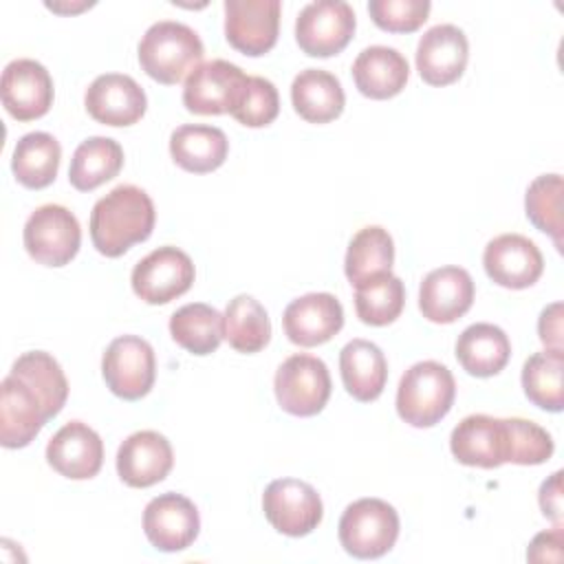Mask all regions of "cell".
<instances>
[{
    "label": "cell",
    "mask_w": 564,
    "mask_h": 564,
    "mask_svg": "<svg viewBox=\"0 0 564 564\" xmlns=\"http://www.w3.org/2000/svg\"><path fill=\"white\" fill-rule=\"evenodd\" d=\"M154 203L137 185H117L90 212V240L106 258L123 256L132 245L150 238Z\"/></svg>",
    "instance_id": "obj_1"
},
{
    "label": "cell",
    "mask_w": 564,
    "mask_h": 564,
    "mask_svg": "<svg viewBox=\"0 0 564 564\" xmlns=\"http://www.w3.org/2000/svg\"><path fill=\"white\" fill-rule=\"evenodd\" d=\"M203 42L198 33L174 20L154 22L139 42V64L148 77L159 84L174 86L185 79L203 59Z\"/></svg>",
    "instance_id": "obj_2"
},
{
    "label": "cell",
    "mask_w": 564,
    "mask_h": 564,
    "mask_svg": "<svg viewBox=\"0 0 564 564\" xmlns=\"http://www.w3.org/2000/svg\"><path fill=\"white\" fill-rule=\"evenodd\" d=\"M456 397V381L447 366L419 361L410 366L397 388V412L412 427H432L449 410Z\"/></svg>",
    "instance_id": "obj_3"
},
{
    "label": "cell",
    "mask_w": 564,
    "mask_h": 564,
    "mask_svg": "<svg viewBox=\"0 0 564 564\" xmlns=\"http://www.w3.org/2000/svg\"><path fill=\"white\" fill-rule=\"evenodd\" d=\"M339 542L357 560L386 555L399 538V513L381 498H359L339 518Z\"/></svg>",
    "instance_id": "obj_4"
},
{
    "label": "cell",
    "mask_w": 564,
    "mask_h": 564,
    "mask_svg": "<svg viewBox=\"0 0 564 564\" xmlns=\"http://www.w3.org/2000/svg\"><path fill=\"white\" fill-rule=\"evenodd\" d=\"M330 372L326 364L313 355L297 352L286 357L273 379L280 408L293 416H315L330 397Z\"/></svg>",
    "instance_id": "obj_5"
},
{
    "label": "cell",
    "mask_w": 564,
    "mask_h": 564,
    "mask_svg": "<svg viewBox=\"0 0 564 564\" xmlns=\"http://www.w3.org/2000/svg\"><path fill=\"white\" fill-rule=\"evenodd\" d=\"M22 240L35 262L64 267L77 256L82 245L79 220L64 205H42L26 218Z\"/></svg>",
    "instance_id": "obj_6"
},
{
    "label": "cell",
    "mask_w": 564,
    "mask_h": 564,
    "mask_svg": "<svg viewBox=\"0 0 564 564\" xmlns=\"http://www.w3.org/2000/svg\"><path fill=\"white\" fill-rule=\"evenodd\" d=\"M249 77L227 59L203 62L185 79L183 104L194 115H231L245 95Z\"/></svg>",
    "instance_id": "obj_7"
},
{
    "label": "cell",
    "mask_w": 564,
    "mask_h": 564,
    "mask_svg": "<svg viewBox=\"0 0 564 564\" xmlns=\"http://www.w3.org/2000/svg\"><path fill=\"white\" fill-rule=\"evenodd\" d=\"M101 375L115 397L126 401L145 397L156 377L152 346L139 335H121L112 339L101 359Z\"/></svg>",
    "instance_id": "obj_8"
},
{
    "label": "cell",
    "mask_w": 564,
    "mask_h": 564,
    "mask_svg": "<svg viewBox=\"0 0 564 564\" xmlns=\"http://www.w3.org/2000/svg\"><path fill=\"white\" fill-rule=\"evenodd\" d=\"M355 11L344 0L308 2L295 20L297 46L311 57L341 53L355 35Z\"/></svg>",
    "instance_id": "obj_9"
},
{
    "label": "cell",
    "mask_w": 564,
    "mask_h": 564,
    "mask_svg": "<svg viewBox=\"0 0 564 564\" xmlns=\"http://www.w3.org/2000/svg\"><path fill=\"white\" fill-rule=\"evenodd\" d=\"M262 511L269 524L291 538L308 535L322 522L324 507L313 485L297 478H278L262 494Z\"/></svg>",
    "instance_id": "obj_10"
},
{
    "label": "cell",
    "mask_w": 564,
    "mask_h": 564,
    "mask_svg": "<svg viewBox=\"0 0 564 564\" xmlns=\"http://www.w3.org/2000/svg\"><path fill=\"white\" fill-rule=\"evenodd\" d=\"M194 275L192 258L178 247L165 245L134 264L130 282L132 291L143 302L167 304L189 291Z\"/></svg>",
    "instance_id": "obj_11"
},
{
    "label": "cell",
    "mask_w": 564,
    "mask_h": 564,
    "mask_svg": "<svg viewBox=\"0 0 564 564\" xmlns=\"http://www.w3.org/2000/svg\"><path fill=\"white\" fill-rule=\"evenodd\" d=\"M454 458L469 467L494 469L511 460V430L509 419L489 414L465 416L449 436Z\"/></svg>",
    "instance_id": "obj_12"
},
{
    "label": "cell",
    "mask_w": 564,
    "mask_h": 564,
    "mask_svg": "<svg viewBox=\"0 0 564 564\" xmlns=\"http://www.w3.org/2000/svg\"><path fill=\"white\" fill-rule=\"evenodd\" d=\"M280 0H225V37L249 55L269 53L278 42Z\"/></svg>",
    "instance_id": "obj_13"
},
{
    "label": "cell",
    "mask_w": 564,
    "mask_h": 564,
    "mask_svg": "<svg viewBox=\"0 0 564 564\" xmlns=\"http://www.w3.org/2000/svg\"><path fill=\"white\" fill-rule=\"evenodd\" d=\"M200 529L196 505L174 491L161 494L145 505L143 531L150 544L165 553L187 549Z\"/></svg>",
    "instance_id": "obj_14"
},
{
    "label": "cell",
    "mask_w": 564,
    "mask_h": 564,
    "mask_svg": "<svg viewBox=\"0 0 564 564\" xmlns=\"http://www.w3.org/2000/svg\"><path fill=\"white\" fill-rule=\"evenodd\" d=\"M0 95L13 119L33 121L44 117L53 104V79L40 62L20 57L4 66Z\"/></svg>",
    "instance_id": "obj_15"
},
{
    "label": "cell",
    "mask_w": 564,
    "mask_h": 564,
    "mask_svg": "<svg viewBox=\"0 0 564 564\" xmlns=\"http://www.w3.org/2000/svg\"><path fill=\"white\" fill-rule=\"evenodd\" d=\"M487 275L505 289H527L544 271V258L533 240L522 234H502L487 242L482 253Z\"/></svg>",
    "instance_id": "obj_16"
},
{
    "label": "cell",
    "mask_w": 564,
    "mask_h": 564,
    "mask_svg": "<svg viewBox=\"0 0 564 564\" xmlns=\"http://www.w3.org/2000/svg\"><path fill=\"white\" fill-rule=\"evenodd\" d=\"M84 104L88 115L104 126H132L148 108L143 88L123 73H106L93 79L86 88Z\"/></svg>",
    "instance_id": "obj_17"
},
{
    "label": "cell",
    "mask_w": 564,
    "mask_h": 564,
    "mask_svg": "<svg viewBox=\"0 0 564 564\" xmlns=\"http://www.w3.org/2000/svg\"><path fill=\"white\" fill-rule=\"evenodd\" d=\"M469 59L467 35L454 24L427 29L416 46V70L430 86L454 84Z\"/></svg>",
    "instance_id": "obj_18"
},
{
    "label": "cell",
    "mask_w": 564,
    "mask_h": 564,
    "mask_svg": "<svg viewBox=\"0 0 564 564\" xmlns=\"http://www.w3.org/2000/svg\"><path fill=\"white\" fill-rule=\"evenodd\" d=\"M289 341L311 348L333 339L344 326V308L333 293H306L295 297L282 315Z\"/></svg>",
    "instance_id": "obj_19"
},
{
    "label": "cell",
    "mask_w": 564,
    "mask_h": 564,
    "mask_svg": "<svg viewBox=\"0 0 564 564\" xmlns=\"http://www.w3.org/2000/svg\"><path fill=\"white\" fill-rule=\"evenodd\" d=\"M174 465L170 441L154 432L141 430L130 434L117 452V474L128 487L145 489L161 482Z\"/></svg>",
    "instance_id": "obj_20"
},
{
    "label": "cell",
    "mask_w": 564,
    "mask_h": 564,
    "mask_svg": "<svg viewBox=\"0 0 564 564\" xmlns=\"http://www.w3.org/2000/svg\"><path fill=\"white\" fill-rule=\"evenodd\" d=\"M46 460L64 478L86 480L101 469L104 443L93 427L82 421H70L48 441Z\"/></svg>",
    "instance_id": "obj_21"
},
{
    "label": "cell",
    "mask_w": 564,
    "mask_h": 564,
    "mask_svg": "<svg viewBox=\"0 0 564 564\" xmlns=\"http://www.w3.org/2000/svg\"><path fill=\"white\" fill-rule=\"evenodd\" d=\"M474 293V280L463 267H441L423 278L419 308L434 324H452L471 308Z\"/></svg>",
    "instance_id": "obj_22"
},
{
    "label": "cell",
    "mask_w": 564,
    "mask_h": 564,
    "mask_svg": "<svg viewBox=\"0 0 564 564\" xmlns=\"http://www.w3.org/2000/svg\"><path fill=\"white\" fill-rule=\"evenodd\" d=\"M48 421L40 397L18 377L2 379L0 443L7 449L26 447Z\"/></svg>",
    "instance_id": "obj_23"
},
{
    "label": "cell",
    "mask_w": 564,
    "mask_h": 564,
    "mask_svg": "<svg viewBox=\"0 0 564 564\" xmlns=\"http://www.w3.org/2000/svg\"><path fill=\"white\" fill-rule=\"evenodd\" d=\"M410 77L408 59L392 46H368L352 62L357 90L370 99H390L405 88Z\"/></svg>",
    "instance_id": "obj_24"
},
{
    "label": "cell",
    "mask_w": 564,
    "mask_h": 564,
    "mask_svg": "<svg viewBox=\"0 0 564 564\" xmlns=\"http://www.w3.org/2000/svg\"><path fill=\"white\" fill-rule=\"evenodd\" d=\"M339 372L346 392L361 403H370L386 388L388 361L377 344L352 339L339 352Z\"/></svg>",
    "instance_id": "obj_25"
},
{
    "label": "cell",
    "mask_w": 564,
    "mask_h": 564,
    "mask_svg": "<svg viewBox=\"0 0 564 564\" xmlns=\"http://www.w3.org/2000/svg\"><path fill=\"white\" fill-rule=\"evenodd\" d=\"M229 152L227 134L216 126L185 123L170 137V154L178 167L192 174L218 170Z\"/></svg>",
    "instance_id": "obj_26"
},
{
    "label": "cell",
    "mask_w": 564,
    "mask_h": 564,
    "mask_svg": "<svg viewBox=\"0 0 564 564\" xmlns=\"http://www.w3.org/2000/svg\"><path fill=\"white\" fill-rule=\"evenodd\" d=\"M295 112L308 123H328L344 110V88L339 79L324 68L300 70L291 84Z\"/></svg>",
    "instance_id": "obj_27"
},
{
    "label": "cell",
    "mask_w": 564,
    "mask_h": 564,
    "mask_svg": "<svg viewBox=\"0 0 564 564\" xmlns=\"http://www.w3.org/2000/svg\"><path fill=\"white\" fill-rule=\"evenodd\" d=\"M511 357V344L500 326L478 322L467 326L456 339V359L474 377L498 375Z\"/></svg>",
    "instance_id": "obj_28"
},
{
    "label": "cell",
    "mask_w": 564,
    "mask_h": 564,
    "mask_svg": "<svg viewBox=\"0 0 564 564\" xmlns=\"http://www.w3.org/2000/svg\"><path fill=\"white\" fill-rule=\"evenodd\" d=\"M123 167V148L110 137H88L77 145L68 167V181L79 192H93L115 178Z\"/></svg>",
    "instance_id": "obj_29"
},
{
    "label": "cell",
    "mask_w": 564,
    "mask_h": 564,
    "mask_svg": "<svg viewBox=\"0 0 564 564\" xmlns=\"http://www.w3.org/2000/svg\"><path fill=\"white\" fill-rule=\"evenodd\" d=\"M62 148L48 132H29L18 139L11 156V170L29 189L48 187L59 170Z\"/></svg>",
    "instance_id": "obj_30"
},
{
    "label": "cell",
    "mask_w": 564,
    "mask_h": 564,
    "mask_svg": "<svg viewBox=\"0 0 564 564\" xmlns=\"http://www.w3.org/2000/svg\"><path fill=\"white\" fill-rule=\"evenodd\" d=\"M392 262H394L392 236L379 225H368L352 236L346 251L344 271L350 284L359 286L368 280L390 273Z\"/></svg>",
    "instance_id": "obj_31"
},
{
    "label": "cell",
    "mask_w": 564,
    "mask_h": 564,
    "mask_svg": "<svg viewBox=\"0 0 564 564\" xmlns=\"http://www.w3.org/2000/svg\"><path fill=\"white\" fill-rule=\"evenodd\" d=\"M9 375L22 379L40 397L48 419L59 414L68 397V381L53 355L44 350H29L13 361Z\"/></svg>",
    "instance_id": "obj_32"
},
{
    "label": "cell",
    "mask_w": 564,
    "mask_h": 564,
    "mask_svg": "<svg viewBox=\"0 0 564 564\" xmlns=\"http://www.w3.org/2000/svg\"><path fill=\"white\" fill-rule=\"evenodd\" d=\"M223 339L238 352H260L271 339V322L264 306L251 295L229 300L223 315Z\"/></svg>",
    "instance_id": "obj_33"
},
{
    "label": "cell",
    "mask_w": 564,
    "mask_h": 564,
    "mask_svg": "<svg viewBox=\"0 0 564 564\" xmlns=\"http://www.w3.org/2000/svg\"><path fill=\"white\" fill-rule=\"evenodd\" d=\"M172 339L192 355H209L223 341V315L203 302L181 306L170 317Z\"/></svg>",
    "instance_id": "obj_34"
},
{
    "label": "cell",
    "mask_w": 564,
    "mask_h": 564,
    "mask_svg": "<svg viewBox=\"0 0 564 564\" xmlns=\"http://www.w3.org/2000/svg\"><path fill=\"white\" fill-rule=\"evenodd\" d=\"M562 372H564L562 350L546 348L542 352L531 355L522 366V388L527 399L546 412H562L564 408Z\"/></svg>",
    "instance_id": "obj_35"
},
{
    "label": "cell",
    "mask_w": 564,
    "mask_h": 564,
    "mask_svg": "<svg viewBox=\"0 0 564 564\" xmlns=\"http://www.w3.org/2000/svg\"><path fill=\"white\" fill-rule=\"evenodd\" d=\"M405 304V286L401 278L386 273L355 286L357 317L368 326L392 324Z\"/></svg>",
    "instance_id": "obj_36"
},
{
    "label": "cell",
    "mask_w": 564,
    "mask_h": 564,
    "mask_svg": "<svg viewBox=\"0 0 564 564\" xmlns=\"http://www.w3.org/2000/svg\"><path fill=\"white\" fill-rule=\"evenodd\" d=\"M562 176L560 174H542L538 176L524 196L527 218L535 225V229L549 234L557 249H562Z\"/></svg>",
    "instance_id": "obj_37"
},
{
    "label": "cell",
    "mask_w": 564,
    "mask_h": 564,
    "mask_svg": "<svg viewBox=\"0 0 564 564\" xmlns=\"http://www.w3.org/2000/svg\"><path fill=\"white\" fill-rule=\"evenodd\" d=\"M427 0H370L368 13L372 22L388 33H412L430 15Z\"/></svg>",
    "instance_id": "obj_38"
},
{
    "label": "cell",
    "mask_w": 564,
    "mask_h": 564,
    "mask_svg": "<svg viewBox=\"0 0 564 564\" xmlns=\"http://www.w3.org/2000/svg\"><path fill=\"white\" fill-rule=\"evenodd\" d=\"M278 112L280 97L273 82L264 77H249L245 95L231 117L247 128H262L269 126L278 117Z\"/></svg>",
    "instance_id": "obj_39"
},
{
    "label": "cell",
    "mask_w": 564,
    "mask_h": 564,
    "mask_svg": "<svg viewBox=\"0 0 564 564\" xmlns=\"http://www.w3.org/2000/svg\"><path fill=\"white\" fill-rule=\"evenodd\" d=\"M511 460L516 465H542L553 456V438L538 423L520 416L509 419Z\"/></svg>",
    "instance_id": "obj_40"
},
{
    "label": "cell",
    "mask_w": 564,
    "mask_h": 564,
    "mask_svg": "<svg viewBox=\"0 0 564 564\" xmlns=\"http://www.w3.org/2000/svg\"><path fill=\"white\" fill-rule=\"evenodd\" d=\"M562 544H564V531H562V527L555 524L553 531H544L533 538V542L529 544L527 557L531 562H560Z\"/></svg>",
    "instance_id": "obj_41"
},
{
    "label": "cell",
    "mask_w": 564,
    "mask_h": 564,
    "mask_svg": "<svg viewBox=\"0 0 564 564\" xmlns=\"http://www.w3.org/2000/svg\"><path fill=\"white\" fill-rule=\"evenodd\" d=\"M540 341L551 350H562V302H553L538 319Z\"/></svg>",
    "instance_id": "obj_42"
},
{
    "label": "cell",
    "mask_w": 564,
    "mask_h": 564,
    "mask_svg": "<svg viewBox=\"0 0 564 564\" xmlns=\"http://www.w3.org/2000/svg\"><path fill=\"white\" fill-rule=\"evenodd\" d=\"M540 509L542 513L562 527V471H555L540 487Z\"/></svg>",
    "instance_id": "obj_43"
}]
</instances>
